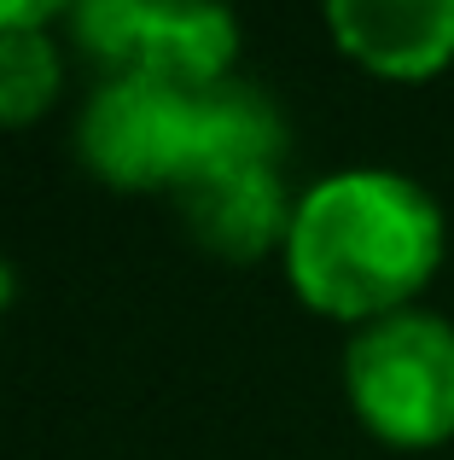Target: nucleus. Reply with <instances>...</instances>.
<instances>
[{"instance_id":"f257e3e1","label":"nucleus","mask_w":454,"mask_h":460,"mask_svg":"<svg viewBox=\"0 0 454 460\" xmlns=\"http://www.w3.org/2000/svg\"><path fill=\"white\" fill-rule=\"evenodd\" d=\"M449 251L437 199L402 169H338L297 192L285 280L327 321H385L414 309Z\"/></svg>"},{"instance_id":"f03ea898","label":"nucleus","mask_w":454,"mask_h":460,"mask_svg":"<svg viewBox=\"0 0 454 460\" xmlns=\"http://www.w3.org/2000/svg\"><path fill=\"white\" fill-rule=\"evenodd\" d=\"M344 396L390 449H437L454 438V321L397 309L344 344Z\"/></svg>"},{"instance_id":"7ed1b4c3","label":"nucleus","mask_w":454,"mask_h":460,"mask_svg":"<svg viewBox=\"0 0 454 460\" xmlns=\"http://www.w3.org/2000/svg\"><path fill=\"white\" fill-rule=\"evenodd\" d=\"M198 146V93L146 76H105L76 117V157L123 192L181 187Z\"/></svg>"},{"instance_id":"20e7f679","label":"nucleus","mask_w":454,"mask_h":460,"mask_svg":"<svg viewBox=\"0 0 454 460\" xmlns=\"http://www.w3.org/2000/svg\"><path fill=\"white\" fill-rule=\"evenodd\" d=\"M187 234L227 262H257L268 251H285L297 199L285 192V164H233L175 187Z\"/></svg>"},{"instance_id":"39448f33","label":"nucleus","mask_w":454,"mask_h":460,"mask_svg":"<svg viewBox=\"0 0 454 460\" xmlns=\"http://www.w3.org/2000/svg\"><path fill=\"white\" fill-rule=\"evenodd\" d=\"M350 65L385 82H432L454 65V0H320Z\"/></svg>"},{"instance_id":"423d86ee","label":"nucleus","mask_w":454,"mask_h":460,"mask_svg":"<svg viewBox=\"0 0 454 460\" xmlns=\"http://www.w3.org/2000/svg\"><path fill=\"white\" fill-rule=\"evenodd\" d=\"M233 58H239V18L227 0H152L128 76L163 82L175 93H210L233 76Z\"/></svg>"},{"instance_id":"0eeeda50","label":"nucleus","mask_w":454,"mask_h":460,"mask_svg":"<svg viewBox=\"0 0 454 460\" xmlns=\"http://www.w3.org/2000/svg\"><path fill=\"white\" fill-rule=\"evenodd\" d=\"M285 117L268 88L245 76H227L222 88L198 93V146L187 181L205 169H233V164H285Z\"/></svg>"},{"instance_id":"6e6552de","label":"nucleus","mask_w":454,"mask_h":460,"mask_svg":"<svg viewBox=\"0 0 454 460\" xmlns=\"http://www.w3.org/2000/svg\"><path fill=\"white\" fill-rule=\"evenodd\" d=\"M65 88V58L47 30H6L0 35V123L23 128L53 111Z\"/></svg>"},{"instance_id":"1a4fd4ad","label":"nucleus","mask_w":454,"mask_h":460,"mask_svg":"<svg viewBox=\"0 0 454 460\" xmlns=\"http://www.w3.org/2000/svg\"><path fill=\"white\" fill-rule=\"evenodd\" d=\"M152 0H76L70 6V41L105 70V76H128L146 35Z\"/></svg>"},{"instance_id":"9d476101","label":"nucleus","mask_w":454,"mask_h":460,"mask_svg":"<svg viewBox=\"0 0 454 460\" xmlns=\"http://www.w3.org/2000/svg\"><path fill=\"white\" fill-rule=\"evenodd\" d=\"M70 6H76V0H0V35L6 30H47V23Z\"/></svg>"},{"instance_id":"9b49d317","label":"nucleus","mask_w":454,"mask_h":460,"mask_svg":"<svg viewBox=\"0 0 454 460\" xmlns=\"http://www.w3.org/2000/svg\"><path fill=\"white\" fill-rule=\"evenodd\" d=\"M6 304H12V269H0V314H6Z\"/></svg>"}]
</instances>
